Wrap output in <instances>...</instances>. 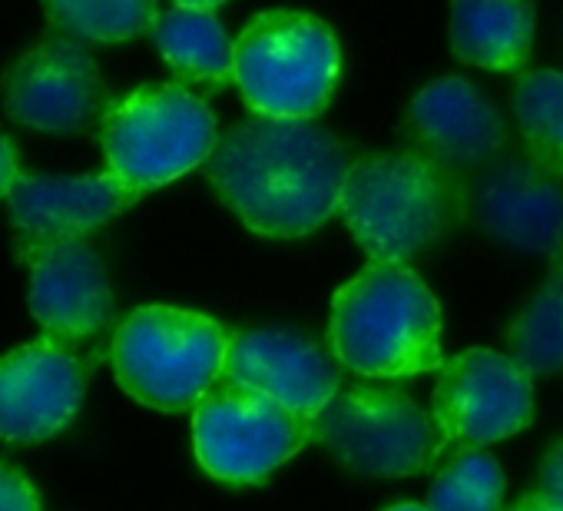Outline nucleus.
<instances>
[{
	"label": "nucleus",
	"instance_id": "obj_1",
	"mask_svg": "<svg viewBox=\"0 0 563 511\" xmlns=\"http://www.w3.org/2000/svg\"><path fill=\"white\" fill-rule=\"evenodd\" d=\"M345 146L312 120L249 117L219 137L206 180L258 236L299 239L339 213Z\"/></svg>",
	"mask_w": 563,
	"mask_h": 511
},
{
	"label": "nucleus",
	"instance_id": "obj_2",
	"mask_svg": "<svg viewBox=\"0 0 563 511\" xmlns=\"http://www.w3.org/2000/svg\"><path fill=\"white\" fill-rule=\"evenodd\" d=\"M329 339L339 366L365 379H411L444 369L441 306L398 263H368L332 300Z\"/></svg>",
	"mask_w": 563,
	"mask_h": 511
},
{
	"label": "nucleus",
	"instance_id": "obj_3",
	"mask_svg": "<svg viewBox=\"0 0 563 511\" xmlns=\"http://www.w3.org/2000/svg\"><path fill=\"white\" fill-rule=\"evenodd\" d=\"M339 213L372 263L405 267L451 219L444 173L421 153H368L349 166Z\"/></svg>",
	"mask_w": 563,
	"mask_h": 511
},
{
	"label": "nucleus",
	"instance_id": "obj_4",
	"mask_svg": "<svg viewBox=\"0 0 563 511\" xmlns=\"http://www.w3.org/2000/svg\"><path fill=\"white\" fill-rule=\"evenodd\" d=\"M339 41L332 28L299 11H265L235 41V87L255 117L312 120L339 84Z\"/></svg>",
	"mask_w": 563,
	"mask_h": 511
},
{
	"label": "nucleus",
	"instance_id": "obj_5",
	"mask_svg": "<svg viewBox=\"0 0 563 511\" xmlns=\"http://www.w3.org/2000/svg\"><path fill=\"white\" fill-rule=\"evenodd\" d=\"M229 336L202 316L173 306H143L123 319L113 339L117 382L159 412L196 409L225 372Z\"/></svg>",
	"mask_w": 563,
	"mask_h": 511
},
{
	"label": "nucleus",
	"instance_id": "obj_6",
	"mask_svg": "<svg viewBox=\"0 0 563 511\" xmlns=\"http://www.w3.org/2000/svg\"><path fill=\"white\" fill-rule=\"evenodd\" d=\"M100 143L110 173L146 193L206 166L219 130L206 100L179 84H159L113 104L100 127Z\"/></svg>",
	"mask_w": 563,
	"mask_h": 511
},
{
	"label": "nucleus",
	"instance_id": "obj_7",
	"mask_svg": "<svg viewBox=\"0 0 563 511\" xmlns=\"http://www.w3.org/2000/svg\"><path fill=\"white\" fill-rule=\"evenodd\" d=\"M312 442H322L345 468L372 478H401L428 471L451 445L411 395L382 385H349L312 422Z\"/></svg>",
	"mask_w": 563,
	"mask_h": 511
},
{
	"label": "nucleus",
	"instance_id": "obj_8",
	"mask_svg": "<svg viewBox=\"0 0 563 511\" xmlns=\"http://www.w3.org/2000/svg\"><path fill=\"white\" fill-rule=\"evenodd\" d=\"M312 442V422L232 379H219L192 412L199 465L219 481H262Z\"/></svg>",
	"mask_w": 563,
	"mask_h": 511
},
{
	"label": "nucleus",
	"instance_id": "obj_9",
	"mask_svg": "<svg viewBox=\"0 0 563 511\" xmlns=\"http://www.w3.org/2000/svg\"><path fill=\"white\" fill-rule=\"evenodd\" d=\"M464 219L523 256H563V186L530 153H500L457 193Z\"/></svg>",
	"mask_w": 563,
	"mask_h": 511
},
{
	"label": "nucleus",
	"instance_id": "obj_10",
	"mask_svg": "<svg viewBox=\"0 0 563 511\" xmlns=\"http://www.w3.org/2000/svg\"><path fill=\"white\" fill-rule=\"evenodd\" d=\"M0 94L14 123L64 137L100 133L113 110L90 51L64 37H47L21 54L0 80Z\"/></svg>",
	"mask_w": 563,
	"mask_h": 511
},
{
	"label": "nucleus",
	"instance_id": "obj_11",
	"mask_svg": "<svg viewBox=\"0 0 563 511\" xmlns=\"http://www.w3.org/2000/svg\"><path fill=\"white\" fill-rule=\"evenodd\" d=\"M431 415L448 442L471 448L517 435L533 418V379L494 349H467L444 362Z\"/></svg>",
	"mask_w": 563,
	"mask_h": 511
},
{
	"label": "nucleus",
	"instance_id": "obj_12",
	"mask_svg": "<svg viewBox=\"0 0 563 511\" xmlns=\"http://www.w3.org/2000/svg\"><path fill=\"white\" fill-rule=\"evenodd\" d=\"M143 193L107 173L87 176H54V173H21L8 193V213L14 226L18 260L31 263L41 252L84 239L123 209H130Z\"/></svg>",
	"mask_w": 563,
	"mask_h": 511
},
{
	"label": "nucleus",
	"instance_id": "obj_13",
	"mask_svg": "<svg viewBox=\"0 0 563 511\" xmlns=\"http://www.w3.org/2000/svg\"><path fill=\"white\" fill-rule=\"evenodd\" d=\"M222 376L258 389L309 422H316L342 392L339 362L296 329H249L232 336Z\"/></svg>",
	"mask_w": 563,
	"mask_h": 511
},
{
	"label": "nucleus",
	"instance_id": "obj_14",
	"mask_svg": "<svg viewBox=\"0 0 563 511\" xmlns=\"http://www.w3.org/2000/svg\"><path fill=\"white\" fill-rule=\"evenodd\" d=\"M87 395L84 362L51 343L37 339L0 356V438L37 445L70 425Z\"/></svg>",
	"mask_w": 563,
	"mask_h": 511
},
{
	"label": "nucleus",
	"instance_id": "obj_15",
	"mask_svg": "<svg viewBox=\"0 0 563 511\" xmlns=\"http://www.w3.org/2000/svg\"><path fill=\"white\" fill-rule=\"evenodd\" d=\"M411 130L441 173H477L504 150V117L487 94L464 77L428 84L411 104Z\"/></svg>",
	"mask_w": 563,
	"mask_h": 511
},
{
	"label": "nucleus",
	"instance_id": "obj_16",
	"mask_svg": "<svg viewBox=\"0 0 563 511\" xmlns=\"http://www.w3.org/2000/svg\"><path fill=\"white\" fill-rule=\"evenodd\" d=\"M27 303L37 326L44 329V339L64 349L67 343L100 333L113 319L107 267L84 239L60 242L37 256Z\"/></svg>",
	"mask_w": 563,
	"mask_h": 511
},
{
	"label": "nucleus",
	"instance_id": "obj_17",
	"mask_svg": "<svg viewBox=\"0 0 563 511\" xmlns=\"http://www.w3.org/2000/svg\"><path fill=\"white\" fill-rule=\"evenodd\" d=\"M537 14L530 4H494V0H461L451 8L448 41L457 61L484 70H514L527 61Z\"/></svg>",
	"mask_w": 563,
	"mask_h": 511
},
{
	"label": "nucleus",
	"instance_id": "obj_18",
	"mask_svg": "<svg viewBox=\"0 0 563 511\" xmlns=\"http://www.w3.org/2000/svg\"><path fill=\"white\" fill-rule=\"evenodd\" d=\"M153 44L179 80L222 87L235 80V44L225 37L216 4H173L159 8Z\"/></svg>",
	"mask_w": 563,
	"mask_h": 511
},
{
	"label": "nucleus",
	"instance_id": "obj_19",
	"mask_svg": "<svg viewBox=\"0 0 563 511\" xmlns=\"http://www.w3.org/2000/svg\"><path fill=\"white\" fill-rule=\"evenodd\" d=\"M507 349L530 379L563 372V256L507 326Z\"/></svg>",
	"mask_w": 563,
	"mask_h": 511
},
{
	"label": "nucleus",
	"instance_id": "obj_20",
	"mask_svg": "<svg viewBox=\"0 0 563 511\" xmlns=\"http://www.w3.org/2000/svg\"><path fill=\"white\" fill-rule=\"evenodd\" d=\"M514 117L523 133L527 153L550 170L563 173V74L533 70L514 90Z\"/></svg>",
	"mask_w": 563,
	"mask_h": 511
},
{
	"label": "nucleus",
	"instance_id": "obj_21",
	"mask_svg": "<svg viewBox=\"0 0 563 511\" xmlns=\"http://www.w3.org/2000/svg\"><path fill=\"white\" fill-rule=\"evenodd\" d=\"M44 14L67 34L117 44L153 31L159 8L150 0H54L44 4Z\"/></svg>",
	"mask_w": 563,
	"mask_h": 511
},
{
	"label": "nucleus",
	"instance_id": "obj_22",
	"mask_svg": "<svg viewBox=\"0 0 563 511\" xmlns=\"http://www.w3.org/2000/svg\"><path fill=\"white\" fill-rule=\"evenodd\" d=\"M504 471L481 448L457 452L428 491V511H500Z\"/></svg>",
	"mask_w": 563,
	"mask_h": 511
},
{
	"label": "nucleus",
	"instance_id": "obj_23",
	"mask_svg": "<svg viewBox=\"0 0 563 511\" xmlns=\"http://www.w3.org/2000/svg\"><path fill=\"white\" fill-rule=\"evenodd\" d=\"M0 511H41L37 488L11 461H0Z\"/></svg>",
	"mask_w": 563,
	"mask_h": 511
},
{
	"label": "nucleus",
	"instance_id": "obj_24",
	"mask_svg": "<svg viewBox=\"0 0 563 511\" xmlns=\"http://www.w3.org/2000/svg\"><path fill=\"white\" fill-rule=\"evenodd\" d=\"M537 498L550 511H563V438L543 455L540 461V481H537Z\"/></svg>",
	"mask_w": 563,
	"mask_h": 511
},
{
	"label": "nucleus",
	"instance_id": "obj_25",
	"mask_svg": "<svg viewBox=\"0 0 563 511\" xmlns=\"http://www.w3.org/2000/svg\"><path fill=\"white\" fill-rule=\"evenodd\" d=\"M18 176H21V170H18V150H14V143L0 133V196L8 199V193H11V186L18 183Z\"/></svg>",
	"mask_w": 563,
	"mask_h": 511
},
{
	"label": "nucleus",
	"instance_id": "obj_26",
	"mask_svg": "<svg viewBox=\"0 0 563 511\" xmlns=\"http://www.w3.org/2000/svg\"><path fill=\"white\" fill-rule=\"evenodd\" d=\"M514 511H550V508H547V504H543V501H540V498L533 494V498H523V501H520V504H517Z\"/></svg>",
	"mask_w": 563,
	"mask_h": 511
},
{
	"label": "nucleus",
	"instance_id": "obj_27",
	"mask_svg": "<svg viewBox=\"0 0 563 511\" xmlns=\"http://www.w3.org/2000/svg\"><path fill=\"white\" fill-rule=\"evenodd\" d=\"M385 511H428V504H415V501H401V504H391Z\"/></svg>",
	"mask_w": 563,
	"mask_h": 511
}]
</instances>
